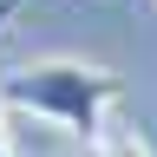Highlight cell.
Segmentation results:
<instances>
[{
  "label": "cell",
  "instance_id": "3957f363",
  "mask_svg": "<svg viewBox=\"0 0 157 157\" xmlns=\"http://www.w3.org/2000/svg\"><path fill=\"white\" fill-rule=\"evenodd\" d=\"M20 7H26V0H0V33H7L13 20H20Z\"/></svg>",
  "mask_w": 157,
  "mask_h": 157
},
{
  "label": "cell",
  "instance_id": "7a4b0ae2",
  "mask_svg": "<svg viewBox=\"0 0 157 157\" xmlns=\"http://www.w3.org/2000/svg\"><path fill=\"white\" fill-rule=\"evenodd\" d=\"M92 157H151V144H144L131 124H118V118H111V124L92 137Z\"/></svg>",
  "mask_w": 157,
  "mask_h": 157
},
{
  "label": "cell",
  "instance_id": "277c9868",
  "mask_svg": "<svg viewBox=\"0 0 157 157\" xmlns=\"http://www.w3.org/2000/svg\"><path fill=\"white\" fill-rule=\"evenodd\" d=\"M0 157H13V144H7V124H0Z\"/></svg>",
  "mask_w": 157,
  "mask_h": 157
},
{
  "label": "cell",
  "instance_id": "6da1fadb",
  "mask_svg": "<svg viewBox=\"0 0 157 157\" xmlns=\"http://www.w3.org/2000/svg\"><path fill=\"white\" fill-rule=\"evenodd\" d=\"M0 105L39 118V124H59L66 137L92 144L98 131L111 124L118 105V78L92 59H39V66H20L0 78Z\"/></svg>",
  "mask_w": 157,
  "mask_h": 157
}]
</instances>
